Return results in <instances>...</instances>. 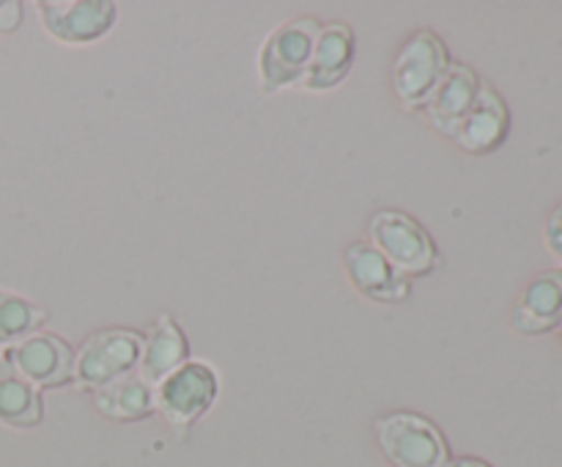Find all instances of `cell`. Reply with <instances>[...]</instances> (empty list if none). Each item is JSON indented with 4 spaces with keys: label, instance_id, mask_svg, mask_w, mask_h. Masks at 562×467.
Wrapping results in <instances>:
<instances>
[{
    "label": "cell",
    "instance_id": "12",
    "mask_svg": "<svg viewBox=\"0 0 562 467\" xmlns=\"http://www.w3.org/2000/svg\"><path fill=\"white\" fill-rule=\"evenodd\" d=\"M505 132H508V108H505L497 91L481 86L470 113L464 115L459 130L453 132L456 143L467 152H488V148L503 143Z\"/></svg>",
    "mask_w": 562,
    "mask_h": 467
},
{
    "label": "cell",
    "instance_id": "21",
    "mask_svg": "<svg viewBox=\"0 0 562 467\" xmlns=\"http://www.w3.org/2000/svg\"><path fill=\"white\" fill-rule=\"evenodd\" d=\"M560 327H562V322H560Z\"/></svg>",
    "mask_w": 562,
    "mask_h": 467
},
{
    "label": "cell",
    "instance_id": "9",
    "mask_svg": "<svg viewBox=\"0 0 562 467\" xmlns=\"http://www.w3.org/2000/svg\"><path fill=\"white\" fill-rule=\"evenodd\" d=\"M346 273L360 294L376 302H401L409 294V280L393 267L373 245L357 242L346 247Z\"/></svg>",
    "mask_w": 562,
    "mask_h": 467
},
{
    "label": "cell",
    "instance_id": "10",
    "mask_svg": "<svg viewBox=\"0 0 562 467\" xmlns=\"http://www.w3.org/2000/svg\"><path fill=\"white\" fill-rule=\"evenodd\" d=\"M477 91H481V80H477V75L470 66H448L442 80H439L437 88L431 91V97L423 102V108H426V115L431 119V124L437 126L439 132L453 137V132L459 130L464 115L470 113Z\"/></svg>",
    "mask_w": 562,
    "mask_h": 467
},
{
    "label": "cell",
    "instance_id": "7",
    "mask_svg": "<svg viewBox=\"0 0 562 467\" xmlns=\"http://www.w3.org/2000/svg\"><path fill=\"white\" fill-rule=\"evenodd\" d=\"M5 363H11L27 382L42 385V388L69 382L71 374H75L71 346L53 333L27 335L25 341L5 352Z\"/></svg>",
    "mask_w": 562,
    "mask_h": 467
},
{
    "label": "cell",
    "instance_id": "16",
    "mask_svg": "<svg viewBox=\"0 0 562 467\" xmlns=\"http://www.w3.org/2000/svg\"><path fill=\"white\" fill-rule=\"evenodd\" d=\"M0 421L22 429L42 421L38 390L11 363H5V357H0Z\"/></svg>",
    "mask_w": 562,
    "mask_h": 467
},
{
    "label": "cell",
    "instance_id": "2",
    "mask_svg": "<svg viewBox=\"0 0 562 467\" xmlns=\"http://www.w3.org/2000/svg\"><path fill=\"white\" fill-rule=\"evenodd\" d=\"M318 33H322V22L316 16H300V20L280 25L263 44V86L283 88L291 86V82L305 80Z\"/></svg>",
    "mask_w": 562,
    "mask_h": 467
},
{
    "label": "cell",
    "instance_id": "18",
    "mask_svg": "<svg viewBox=\"0 0 562 467\" xmlns=\"http://www.w3.org/2000/svg\"><path fill=\"white\" fill-rule=\"evenodd\" d=\"M547 245L554 256L562 258V203L552 212L547 223Z\"/></svg>",
    "mask_w": 562,
    "mask_h": 467
},
{
    "label": "cell",
    "instance_id": "19",
    "mask_svg": "<svg viewBox=\"0 0 562 467\" xmlns=\"http://www.w3.org/2000/svg\"><path fill=\"white\" fill-rule=\"evenodd\" d=\"M22 5L20 3H0V31H11L20 25Z\"/></svg>",
    "mask_w": 562,
    "mask_h": 467
},
{
    "label": "cell",
    "instance_id": "13",
    "mask_svg": "<svg viewBox=\"0 0 562 467\" xmlns=\"http://www.w3.org/2000/svg\"><path fill=\"white\" fill-rule=\"evenodd\" d=\"M562 322V269L543 273L532 280L514 311V327L519 333H547Z\"/></svg>",
    "mask_w": 562,
    "mask_h": 467
},
{
    "label": "cell",
    "instance_id": "20",
    "mask_svg": "<svg viewBox=\"0 0 562 467\" xmlns=\"http://www.w3.org/2000/svg\"><path fill=\"white\" fill-rule=\"evenodd\" d=\"M445 467H488V465H486V462H481V459H472V456H461V459L448 462Z\"/></svg>",
    "mask_w": 562,
    "mask_h": 467
},
{
    "label": "cell",
    "instance_id": "6",
    "mask_svg": "<svg viewBox=\"0 0 562 467\" xmlns=\"http://www.w3.org/2000/svg\"><path fill=\"white\" fill-rule=\"evenodd\" d=\"M373 247L404 275H420L437 264V251L426 231L401 212H379L371 220Z\"/></svg>",
    "mask_w": 562,
    "mask_h": 467
},
{
    "label": "cell",
    "instance_id": "1",
    "mask_svg": "<svg viewBox=\"0 0 562 467\" xmlns=\"http://www.w3.org/2000/svg\"><path fill=\"white\" fill-rule=\"evenodd\" d=\"M379 443L387 459L398 467H445L448 443L428 418L415 412H395L376 423Z\"/></svg>",
    "mask_w": 562,
    "mask_h": 467
},
{
    "label": "cell",
    "instance_id": "17",
    "mask_svg": "<svg viewBox=\"0 0 562 467\" xmlns=\"http://www.w3.org/2000/svg\"><path fill=\"white\" fill-rule=\"evenodd\" d=\"M44 311H38L25 297L0 291V344H20L42 324Z\"/></svg>",
    "mask_w": 562,
    "mask_h": 467
},
{
    "label": "cell",
    "instance_id": "5",
    "mask_svg": "<svg viewBox=\"0 0 562 467\" xmlns=\"http://www.w3.org/2000/svg\"><path fill=\"white\" fill-rule=\"evenodd\" d=\"M140 349L143 338L132 330H104L91 335L75 360L77 382L99 390L102 385L130 374L140 360Z\"/></svg>",
    "mask_w": 562,
    "mask_h": 467
},
{
    "label": "cell",
    "instance_id": "8",
    "mask_svg": "<svg viewBox=\"0 0 562 467\" xmlns=\"http://www.w3.org/2000/svg\"><path fill=\"white\" fill-rule=\"evenodd\" d=\"M42 20L60 42L82 44L110 31L115 22V5L110 0H53L42 3Z\"/></svg>",
    "mask_w": 562,
    "mask_h": 467
},
{
    "label": "cell",
    "instance_id": "11",
    "mask_svg": "<svg viewBox=\"0 0 562 467\" xmlns=\"http://www.w3.org/2000/svg\"><path fill=\"white\" fill-rule=\"evenodd\" d=\"M351 64H355V33L344 22H329L322 25L313 47L311 69L302 82L307 88H333L349 75Z\"/></svg>",
    "mask_w": 562,
    "mask_h": 467
},
{
    "label": "cell",
    "instance_id": "14",
    "mask_svg": "<svg viewBox=\"0 0 562 467\" xmlns=\"http://www.w3.org/2000/svg\"><path fill=\"white\" fill-rule=\"evenodd\" d=\"M187 360V338L179 330V324L170 316H159L154 322V327L148 330L146 341H143L140 360H137V368H140V377L146 379L151 388H157L168 374H173L181 363Z\"/></svg>",
    "mask_w": 562,
    "mask_h": 467
},
{
    "label": "cell",
    "instance_id": "4",
    "mask_svg": "<svg viewBox=\"0 0 562 467\" xmlns=\"http://www.w3.org/2000/svg\"><path fill=\"white\" fill-rule=\"evenodd\" d=\"M217 374L201 360L181 363L173 374L154 388V410L176 426L198 421L217 399Z\"/></svg>",
    "mask_w": 562,
    "mask_h": 467
},
{
    "label": "cell",
    "instance_id": "15",
    "mask_svg": "<svg viewBox=\"0 0 562 467\" xmlns=\"http://www.w3.org/2000/svg\"><path fill=\"white\" fill-rule=\"evenodd\" d=\"M97 407L115 421H137L154 412V388L130 371L97 390Z\"/></svg>",
    "mask_w": 562,
    "mask_h": 467
},
{
    "label": "cell",
    "instance_id": "3",
    "mask_svg": "<svg viewBox=\"0 0 562 467\" xmlns=\"http://www.w3.org/2000/svg\"><path fill=\"white\" fill-rule=\"evenodd\" d=\"M448 49L442 38L431 31H420L401 47L393 66L395 97L406 108H417L431 97L437 82L448 71Z\"/></svg>",
    "mask_w": 562,
    "mask_h": 467
}]
</instances>
